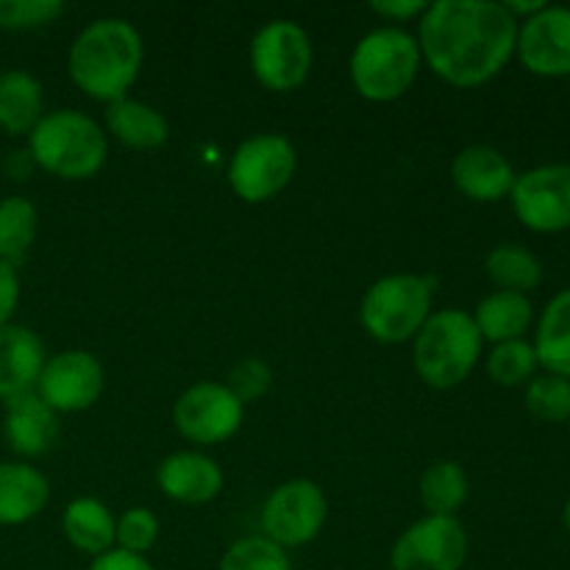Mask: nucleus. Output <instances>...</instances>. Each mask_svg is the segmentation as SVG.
<instances>
[{"label": "nucleus", "instance_id": "f257e3e1", "mask_svg": "<svg viewBox=\"0 0 570 570\" xmlns=\"http://www.w3.org/2000/svg\"><path fill=\"white\" fill-rule=\"evenodd\" d=\"M415 39L434 76L473 89L515 59L518 20L499 0H434L417 20Z\"/></svg>", "mask_w": 570, "mask_h": 570}, {"label": "nucleus", "instance_id": "f03ea898", "mask_svg": "<svg viewBox=\"0 0 570 570\" xmlns=\"http://www.w3.org/2000/svg\"><path fill=\"white\" fill-rule=\"evenodd\" d=\"M145 61L142 33L122 17H98L81 28L67 53L70 81L87 98L115 104L128 98Z\"/></svg>", "mask_w": 570, "mask_h": 570}, {"label": "nucleus", "instance_id": "7ed1b4c3", "mask_svg": "<svg viewBox=\"0 0 570 570\" xmlns=\"http://www.w3.org/2000/svg\"><path fill=\"white\" fill-rule=\"evenodd\" d=\"M28 156L33 167L65 181H83L104 170L109 137L98 120L78 109L45 111L28 134Z\"/></svg>", "mask_w": 570, "mask_h": 570}, {"label": "nucleus", "instance_id": "20e7f679", "mask_svg": "<svg viewBox=\"0 0 570 570\" xmlns=\"http://www.w3.org/2000/svg\"><path fill=\"white\" fill-rule=\"evenodd\" d=\"M423 67L415 33L401 26H379L354 45L348 76L356 92L371 104H393L404 98Z\"/></svg>", "mask_w": 570, "mask_h": 570}, {"label": "nucleus", "instance_id": "39448f33", "mask_svg": "<svg viewBox=\"0 0 570 570\" xmlns=\"http://www.w3.org/2000/svg\"><path fill=\"white\" fill-rule=\"evenodd\" d=\"M484 340L471 312H432L421 332L412 340V365L423 384L434 390H454L476 371Z\"/></svg>", "mask_w": 570, "mask_h": 570}, {"label": "nucleus", "instance_id": "423d86ee", "mask_svg": "<svg viewBox=\"0 0 570 570\" xmlns=\"http://www.w3.org/2000/svg\"><path fill=\"white\" fill-rule=\"evenodd\" d=\"M438 278L421 273H390L365 289L360 323L376 343H412L434 312Z\"/></svg>", "mask_w": 570, "mask_h": 570}, {"label": "nucleus", "instance_id": "0eeeda50", "mask_svg": "<svg viewBox=\"0 0 570 570\" xmlns=\"http://www.w3.org/2000/svg\"><path fill=\"white\" fill-rule=\"evenodd\" d=\"M298 167V150L284 134H254L234 148L226 178L245 204H265L287 189Z\"/></svg>", "mask_w": 570, "mask_h": 570}, {"label": "nucleus", "instance_id": "6e6552de", "mask_svg": "<svg viewBox=\"0 0 570 570\" xmlns=\"http://www.w3.org/2000/svg\"><path fill=\"white\" fill-rule=\"evenodd\" d=\"M250 72L271 92H295L315 61L309 33L295 20H271L250 39Z\"/></svg>", "mask_w": 570, "mask_h": 570}, {"label": "nucleus", "instance_id": "1a4fd4ad", "mask_svg": "<svg viewBox=\"0 0 570 570\" xmlns=\"http://www.w3.org/2000/svg\"><path fill=\"white\" fill-rule=\"evenodd\" d=\"M326 521V490L312 479H289L278 484L262 504V532L284 551L312 543L323 532Z\"/></svg>", "mask_w": 570, "mask_h": 570}, {"label": "nucleus", "instance_id": "9d476101", "mask_svg": "<svg viewBox=\"0 0 570 570\" xmlns=\"http://www.w3.org/2000/svg\"><path fill=\"white\" fill-rule=\"evenodd\" d=\"M245 404L220 382H198L173 404V426L193 445H220L239 432Z\"/></svg>", "mask_w": 570, "mask_h": 570}, {"label": "nucleus", "instance_id": "9b49d317", "mask_svg": "<svg viewBox=\"0 0 570 570\" xmlns=\"http://www.w3.org/2000/svg\"><path fill=\"white\" fill-rule=\"evenodd\" d=\"M104 390L106 371L98 356L83 348H70L45 360L33 393L56 415H70V412H83L98 404Z\"/></svg>", "mask_w": 570, "mask_h": 570}, {"label": "nucleus", "instance_id": "f8f14e48", "mask_svg": "<svg viewBox=\"0 0 570 570\" xmlns=\"http://www.w3.org/2000/svg\"><path fill=\"white\" fill-rule=\"evenodd\" d=\"M465 560V523L443 515H426L406 527L390 551L393 570H462Z\"/></svg>", "mask_w": 570, "mask_h": 570}, {"label": "nucleus", "instance_id": "ddd939ff", "mask_svg": "<svg viewBox=\"0 0 570 570\" xmlns=\"http://www.w3.org/2000/svg\"><path fill=\"white\" fill-rule=\"evenodd\" d=\"M512 212L534 234L570 228V165H538L518 173L510 193Z\"/></svg>", "mask_w": 570, "mask_h": 570}, {"label": "nucleus", "instance_id": "4468645a", "mask_svg": "<svg viewBox=\"0 0 570 570\" xmlns=\"http://www.w3.org/2000/svg\"><path fill=\"white\" fill-rule=\"evenodd\" d=\"M515 56L532 76H570V9L549 6L529 20L518 22Z\"/></svg>", "mask_w": 570, "mask_h": 570}, {"label": "nucleus", "instance_id": "2eb2a0df", "mask_svg": "<svg viewBox=\"0 0 570 570\" xmlns=\"http://www.w3.org/2000/svg\"><path fill=\"white\" fill-rule=\"evenodd\" d=\"M515 167L493 145H468L451 161V181L456 193L476 204H495L510 198L515 187Z\"/></svg>", "mask_w": 570, "mask_h": 570}, {"label": "nucleus", "instance_id": "dca6fc26", "mask_svg": "<svg viewBox=\"0 0 570 570\" xmlns=\"http://www.w3.org/2000/svg\"><path fill=\"white\" fill-rule=\"evenodd\" d=\"M159 490L176 504H209L223 490V471L212 456L200 451H176L165 456L156 471Z\"/></svg>", "mask_w": 570, "mask_h": 570}, {"label": "nucleus", "instance_id": "f3484780", "mask_svg": "<svg viewBox=\"0 0 570 570\" xmlns=\"http://www.w3.org/2000/svg\"><path fill=\"white\" fill-rule=\"evenodd\" d=\"M3 438L14 454L33 460L53 449L59 438V415L37 393L3 401Z\"/></svg>", "mask_w": 570, "mask_h": 570}, {"label": "nucleus", "instance_id": "a211bd4d", "mask_svg": "<svg viewBox=\"0 0 570 570\" xmlns=\"http://www.w3.org/2000/svg\"><path fill=\"white\" fill-rule=\"evenodd\" d=\"M48 351L37 332L20 323L0 326V401L17 399L37 387Z\"/></svg>", "mask_w": 570, "mask_h": 570}, {"label": "nucleus", "instance_id": "6ab92c4d", "mask_svg": "<svg viewBox=\"0 0 570 570\" xmlns=\"http://www.w3.org/2000/svg\"><path fill=\"white\" fill-rule=\"evenodd\" d=\"M50 501V482L28 462H0V527L33 521Z\"/></svg>", "mask_w": 570, "mask_h": 570}, {"label": "nucleus", "instance_id": "aec40b11", "mask_svg": "<svg viewBox=\"0 0 570 570\" xmlns=\"http://www.w3.org/2000/svg\"><path fill=\"white\" fill-rule=\"evenodd\" d=\"M106 131L134 150H156L170 139V122L150 104L120 98L106 106Z\"/></svg>", "mask_w": 570, "mask_h": 570}, {"label": "nucleus", "instance_id": "412c9836", "mask_svg": "<svg viewBox=\"0 0 570 570\" xmlns=\"http://www.w3.org/2000/svg\"><path fill=\"white\" fill-rule=\"evenodd\" d=\"M61 532L72 549L95 560L115 549L117 518L100 499L81 495V499H72L61 512Z\"/></svg>", "mask_w": 570, "mask_h": 570}, {"label": "nucleus", "instance_id": "4be33fe9", "mask_svg": "<svg viewBox=\"0 0 570 570\" xmlns=\"http://www.w3.org/2000/svg\"><path fill=\"white\" fill-rule=\"evenodd\" d=\"M471 317L484 343L499 345L510 343V340H523V334L534 323V306L529 295L495 289L479 301Z\"/></svg>", "mask_w": 570, "mask_h": 570}, {"label": "nucleus", "instance_id": "5701e85b", "mask_svg": "<svg viewBox=\"0 0 570 570\" xmlns=\"http://www.w3.org/2000/svg\"><path fill=\"white\" fill-rule=\"evenodd\" d=\"M45 115V89L28 70L0 72V131L9 137L31 134Z\"/></svg>", "mask_w": 570, "mask_h": 570}, {"label": "nucleus", "instance_id": "b1692460", "mask_svg": "<svg viewBox=\"0 0 570 570\" xmlns=\"http://www.w3.org/2000/svg\"><path fill=\"white\" fill-rule=\"evenodd\" d=\"M532 345L540 371L570 382V287L557 293L540 312Z\"/></svg>", "mask_w": 570, "mask_h": 570}, {"label": "nucleus", "instance_id": "393cba45", "mask_svg": "<svg viewBox=\"0 0 570 570\" xmlns=\"http://www.w3.org/2000/svg\"><path fill=\"white\" fill-rule=\"evenodd\" d=\"M468 495H471V482L465 468L454 460L432 462L417 482V499L429 515L456 518Z\"/></svg>", "mask_w": 570, "mask_h": 570}, {"label": "nucleus", "instance_id": "a878e982", "mask_svg": "<svg viewBox=\"0 0 570 570\" xmlns=\"http://www.w3.org/2000/svg\"><path fill=\"white\" fill-rule=\"evenodd\" d=\"M484 273L490 282L507 293L529 295L543 284V262L534 250L518 243H501L484 256Z\"/></svg>", "mask_w": 570, "mask_h": 570}, {"label": "nucleus", "instance_id": "bb28decb", "mask_svg": "<svg viewBox=\"0 0 570 570\" xmlns=\"http://www.w3.org/2000/svg\"><path fill=\"white\" fill-rule=\"evenodd\" d=\"M39 232V212L22 195L0 200V259L20 267Z\"/></svg>", "mask_w": 570, "mask_h": 570}, {"label": "nucleus", "instance_id": "cd10ccee", "mask_svg": "<svg viewBox=\"0 0 570 570\" xmlns=\"http://www.w3.org/2000/svg\"><path fill=\"white\" fill-rule=\"evenodd\" d=\"M538 371V354L527 337L493 345L488 354V376L499 387H527Z\"/></svg>", "mask_w": 570, "mask_h": 570}, {"label": "nucleus", "instance_id": "c85d7f7f", "mask_svg": "<svg viewBox=\"0 0 570 570\" xmlns=\"http://www.w3.org/2000/svg\"><path fill=\"white\" fill-rule=\"evenodd\" d=\"M527 401L529 415L538 417L540 423H568L570 421V382L554 373H538L532 382L527 384Z\"/></svg>", "mask_w": 570, "mask_h": 570}, {"label": "nucleus", "instance_id": "c756f323", "mask_svg": "<svg viewBox=\"0 0 570 570\" xmlns=\"http://www.w3.org/2000/svg\"><path fill=\"white\" fill-rule=\"evenodd\" d=\"M220 570H293V566L282 546L267 540L265 534H250L228 546Z\"/></svg>", "mask_w": 570, "mask_h": 570}, {"label": "nucleus", "instance_id": "7c9ffc66", "mask_svg": "<svg viewBox=\"0 0 570 570\" xmlns=\"http://www.w3.org/2000/svg\"><path fill=\"white\" fill-rule=\"evenodd\" d=\"M65 14L61 0H0V28L3 31H33L56 22Z\"/></svg>", "mask_w": 570, "mask_h": 570}, {"label": "nucleus", "instance_id": "2f4dec72", "mask_svg": "<svg viewBox=\"0 0 570 570\" xmlns=\"http://www.w3.org/2000/svg\"><path fill=\"white\" fill-rule=\"evenodd\" d=\"M159 540V521L148 507H131L117 518L115 549L131 551V554H148Z\"/></svg>", "mask_w": 570, "mask_h": 570}, {"label": "nucleus", "instance_id": "473e14b6", "mask_svg": "<svg viewBox=\"0 0 570 570\" xmlns=\"http://www.w3.org/2000/svg\"><path fill=\"white\" fill-rule=\"evenodd\" d=\"M228 390L237 395L243 404H254V401L265 399L267 390L273 384V371L265 360L259 356H245L228 373Z\"/></svg>", "mask_w": 570, "mask_h": 570}, {"label": "nucleus", "instance_id": "72a5a7b5", "mask_svg": "<svg viewBox=\"0 0 570 570\" xmlns=\"http://www.w3.org/2000/svg\"><path fill=\"white\" fill-rule=\"evenodd\" d=\"M426 6L429 3H423V0H373V3H367V9L382 17L387 26H399V22H410L415 17L421 20Z\"/></svg>", "mask_w": 570, "mask_h": 570}, {"label": "nucleus", "instance_id": "f704fd0d", "mask_svg": "<svg viewBox=\"0 0 570 570\" xmlns=\"http://www.w3.org/2000/svg\"><path fill=\"white\" fill-rule=\"evenodd\" d=\"M20 273H17L14 265L0 259V326L11 323L14 317L17 304H20Z\"/></svg>", "mask_w": 570, "mask_h": 570}, {"label": "nucleus", "instance_id": "c9c22d12", "mask_svg": "<svg viewBox=\"0 0 570 570\" xmlns=\"http://www.w3.org/2000/svg\"><path fill=\"white\" fill-rule=\"evenodd\" d=\"M89 570H156V568L150 566L148 557L131 554V551H122V549H111L106 551V554L95 557Z\"/></svg>", "mask_w": 570, "mask_h": 570}, {"label": "nucleus", "instance_id": "e433bc0d", "mask_svg": "<svg viewBox=\"0 0 570 570\" xmlns=\"http://www.w3.org/2000/svg\"><path fill=\"white\" fill-rule=\"evenodd\" d=\"M6 170L14 181H26L33 170V159L28 156V150H11L9 159H6Z\"/></svg>", "mask_w": 570, "mask_h": 570}, {"label": "nucleus", "instance_id": "4c0bfd02", "mask_svg": "<svg viewBox=\"0 0 570 570\" xmlns=\"http://www.w3.org/2000/svg\"><path fill=\"white\" fill-rule=\"evenodd\" d=\"M504 9L515 17L518 22L529 20V17L538 14L540 9H546V0H504Z\"/></svg>", "mask_w": 570, "mask_h": 570}, {"label": "nucleus", "instance_id": "58836bf2", "mask_svg": "<svg viewBox=\"0 0 570 570\" xmlns=\"http://www.w3.org/2000/svg\"><path fill=\"white\" fill-rule=\"evenodd\" d=\"M562 523H566V529H568V534H570V495H568L566 507H562Z\"/></svg>", "mask_w": 570, "mask_h": 570}, {"label": "nucleus", "instance_id": "ea45409f", "mask_svg": "<svg viewBox=\"0 0 570 570\" xmlns=\"http://www.w3.org/2000/svg\"><path fill=\"white\" fill-rule=\"evenodd\" d=\"M568 434H570V421H568Z\"/></svg>", "mask_w": 570, "mask_h": 570}]
</instances>
